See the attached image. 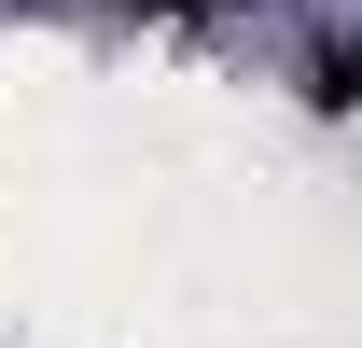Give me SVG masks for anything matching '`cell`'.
Instances as JSON below:
<instances>
[{
  "instance_id": "1",
  "label": "cell",
  "mask_w": 362,
  "mask_h": 348,
  "mask_svg": "<svg viewBox=\"0 0 362 348\" xmlns=\"http://www.w3.org/2000/svg\"><path fill=\"white\" fill-rule=\"evenodd\" d=\"M153 14H209V0H153Z\"/></svg>"
}]
</instances>
